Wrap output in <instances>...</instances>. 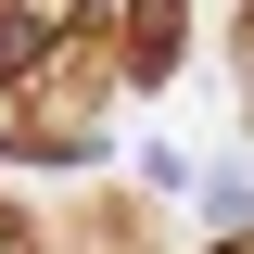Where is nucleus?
Segmentation results:
<instances>
[{
  "instance_id": "obj_1",
  "label": "nucleus",
  "mask_w": 254,
  "mask_h": 254,
  "mask_svg": "<svg viewBox=\"0 0 254 254\" xmlns=\"http://www.w3.org/2000/svg\"><path fill=\"white\" fill-rule=\"evenodd\" d=\"M0 254H38V242H26V229H13V216H0Z\"/></svg>"
},
{
  "instance_id": "obj_2",
  "label": "nucleus",
  "mask_w": 254,
  "mask_h": 254,
  "mask_svg": "<svg viewBox=\"0 0 254 254\" xmlns=\"http://www.w3.org/2000/svg\"><path fill=\"white\" fill-rule=\"evenodd\" d=\"M216 254H254V242H216Z\"/></svg>"
}]
</instances>
